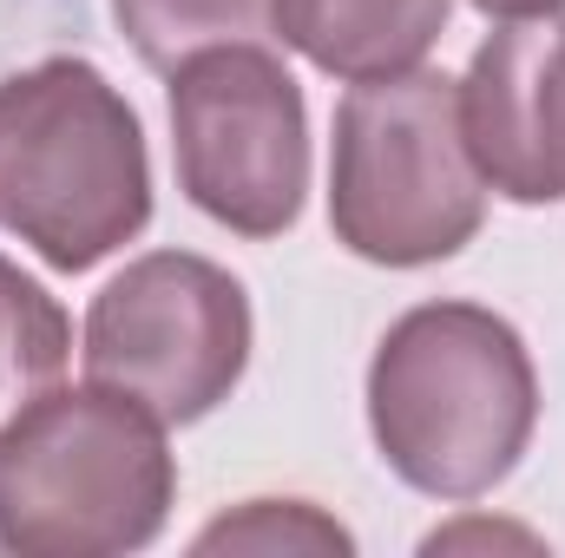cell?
I'll return each instance as SVG.
<instances>
[{
    "label": "cell",
    "instance_id": "1",
    "mask_svg": "<svg viewBox=\"0 0 565 558\" xmlns=\"http://www.w3.org/2000/svg\"><path fill=\"white\" fill-rule=\"evenodd\" d=\"M540 427V375L520 329L480 302L408 309L369 362V433L427 500L493 493Z\"/></svg>",
    "mask_w": 565,
    "mask_h": 558
},
{
    "label": "cell",
    "instance_id": "2",
    "mask_svg": "<svg viewBox=\"0 0 565 558\" xmlns=\"http://www.w3.org/2000/svg\"><path fill=\"white\" fill-rule=\"evenodd\" d=\"M151 224V151L126 93L73 53L0 79V230L79 277Z\"/></svg>",
    "mask_w": 565,
    "mask_h": 558
},
{
    "label": "cell",
    "instance_id": "3",
    "mask_svg": "<svg viewBox=\"0 0 565 558\" xmlns=\"http://www.w3.org/2000/svg\"><path fill=\"white\" fill-rule=\"evenodd\" d=\"M178 500L164 420L132 395L40 388L0 427V546L20 558L145 552Z\"/></svg>",
    "mask_w": 565,
    "mask_h": 558
},
{
    "label": "cell",
    "instance_id": "4",
    "mask_svg": "<svg viewBox=\"0 0 565 558\" xmlns=\"http://www.w3.org/2000/svg\"><path fill=\"white\" fill-rule=\"evenodd\" d=\"M335 244L382 270L460 257L487 224V178L460 132V79L415 66L355 79L335 106L329 151Z\"/></svg>",
    "mask_w": 565,
    "mask_h": 558
},
{
    "label": "cell",
    "instance_id": "5",
    "mask_svg": "<svg viewBox=\"0 0 565 558\" xmlns=\"http://www.w3.org/2000/svg\"><path fill=\"white\" fill-rule=\"evenodd\" d=\"M171 151L184 197L237 230L282 237L309 197V106L296 73L257 40L171 66Z\"/></svg>",
    "mask_w": 565,
    "mask_h": 558
},
{
    "label": "cell",
    "instance_id": "6",
    "mask_svg": "<svg viewBox=\"0 0 565 558\" xmlns=\"http://www.w3.org/2000/svg\"><path fill=\"white\" fill-rule=\"evenodd\" d=\"M250 296L231 270L191 250L126 264L86 309V382L132 395L164 427H191L250 368Z\"/></svg>",
    "mask_w": 565,
    "mask_h": 558
},
{
    "label": "cell",
    "instance_id": "7",
    "mask_svg": "<svg viewBox=\"0 0 565 558\" xmlns=\"http://www.w3.org/2000/svg\"><path fill=\"white\" fill-rule=\"evenodd\" d=\"M460 132L487 191L513 204L565 197V7L500 20L460 79Z\"/></svg>",
    "mask_w": 565,
    "mask_h": 558
},
{
    "label": "cell",
    "instance_id": "8",
    "mask_svg": "<svg viewBox=\"0 0 565 558\" xmlns=\"http://www.w3.org/2000/svg\"><path fill=\"white\" fill-rule=\"evenodd\" d=\"M454 0H270V33L329 79L415 73L447 33Z\"/></svg>",
    "mask_w": 565,
    "mask_h": 558
},
{
    "label": "cell",
    "instance_id": "9",
    "mask_svg": "<svg viewBox=\"0 0 565 558\" xmlns=\"http://www.w3.org/2000/svg\"><path fill=\"white\" fill-rule=\"evenodd\" d=\"M113 20L151 73H171L178 60H191L204 46L264 40L270 0H113Z\"/></svg>",
    "mask_w": 565,
    "mask_h": 558
},
{
    "label": "cell",
    "instance_id": "10",
    "mask_svg": "<svg viewBox=\"0 0 565 558\" xmlns=\"http://www.w3.org/2000/svg\"><path fill=\"white\" fill-rule=\"evenodd\" d=\"M73 355V322L66 309L40 289L33 277H20L7 257H0V395H33V388H53L60 368Z\"/></svg>",
    "mask_w": 565,
    "mask_h": 558
},
{
    "label": "cell",
    "instance_id": "11",
    "mask_svg": "<svg viewBox=\"0 0 565 558\" xmlns=\"http://www.w3.org/2000/svg\"><path fill=\"white\" fill-rule=\"evenodd\" d=\"M355 539L309 500H250L198 533V552H349Z\"/></svg>",
    "mask_w": 565,
    "mask_h": 558
},
{
    "label": "cell",
    "instance_id": "12",
    "mask_svg": "<svg viewBox=\"0 0 565 558\" xmlns=\"http://www.w3.org/2000/svg\"><path fill=\"white\" fill-rule=\"evenodd\" d=\"M473 7L493 20H526V13H559L565 0H473Z\"/></svg>",
    "mask_w": 565,
    "mask_h": 558
}]
</instances>
